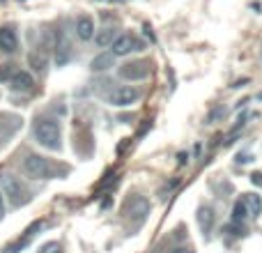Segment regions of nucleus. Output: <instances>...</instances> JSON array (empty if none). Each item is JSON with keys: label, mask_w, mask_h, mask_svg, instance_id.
<instances>
[{"label": "nucleus", "mask_w": 262, "mask_h": 253, "mask_svg": "<svg viewBox=\"0 0 262 253\" xmlns=\"http://www.w3.org/2000/svg\"><path fill=\"white\" fill-rule=\"evenodd\" d=\"M32 136L35 140L46 150H60L62 145V131H60V122L53 118H37L32 122Z\"/></svg>", "instance_id": "nucleus-1"}, {"label": "nucleus", "mask_w": 262, "mask_h": 253, "mask_svg": "<svg viewBox=\"0 0 262 253\" xmlns=\"http://www.w3.org/2000/svg\"><path fill=\"white\" fill-rule=\"evenodd\" d=\"M0 191H3V196H7L14 207H21V205H26L30 200V191L26 189L21 177L12 175V173H5L0 177Z\"/></svg>", "instance_id": "nucleus-2"}, {"label": "nucleus", "mask_w": 262, "mask_h": 253, "mask_svg": "<svg viewBox=\"0 0 262 253\" xmlns=\"http://www.w3.org/2000/svg\"><path fill=\"white\" fill-rule=\"evenodd\" d=\"M23 173L30 180H49V177H53L55 166L46 157H41V154H28L23 159Z\"/></svg>", "instance_id": "nucleus-3"}, {"label": "nucleus", "mask_w": 262, "mask_h": 253, "mask_svg": "<svg viewBox=\"0 0 262 253\" xmlns=\"http://www.w3.org/2000/svg\"><path fill=\"white\" fill-rule=\"evenodd\" d=\"M140 97H143V92H140L138 88L120 86V88H115L108 97H106V101H108L111 106H115V109H127V106H134Z\"/></svg>", "instance_id": "nucleus-4"}, {"label": "nucleus", "mask_w": 262, "mask_h": 253, "mask_svg": "<svg viewBox=\"0 0 262 253\" xmlns=\"http://www.w3.org/2000/svg\"><path fill=\"white\" fill-rule=\"evenodd\" d=\"M149 209H152V205H149V200L143 198V196H134V198H129L127 205H124V214H127V219H131L134 226H140V223L147 219Z\"/></svg>", "instance_id": "nucleus-5"}, {"label": "nucleus", "mask_w": 262, "mask_h": 253, "mask_svg": "<svg viewBox=\"0 0 262 253\" xmlns=\"http://www.w3.org/2000/svg\"><path fill=\"white\" fill-rule=\"evenodd\" d=\"M149 72H152V65L147 60H131V62H124L118 69V74L127 81H143V78L149 76Z\"/></svg>", "instance_id": "nucleus-6"}, {"label": "nucleus", "mask_w": 262, "mask_h": 253, "mask_svg": "<svg viewBox=\"0 0 262 253\" xmlns=\"http://www.w3.org/2000/svg\"><path fill=\"white\" fill-rule=\"evenodd\" d=\"M111 49H113L111 53H113L115 58H120V55H127V53H131V51H140L143 44H140L134 35H118Z\"/></svg>", "instance_id": "nucleus-7"}, {"label": "nucleus", "mask_w": 262, "mask_h": 253, "mask_svg": "<svg viewBox=\"0 0 262 253\" xmlns=\"http://www.w3.org/2000/svg\"><path fill=\"white\" fill-rule=\"evenodd\" d=\"M9 88H12L14 92H30L32 88H35V78H32L30 72L21 69V72H16L12 76V81H9Z\"/></svg>", "instance_id": "nucleus-8"}, {"label": "nucleus", "mask_w": 262, "mask_h": 253, "mask_svg": "<svg viewBox=\"0 0 262 253\" xmlns=\"http://www.w3.org/2000/svg\"><path fill=\"white\" fill-rule=\"evenodd\" d=\"M18 49V37L16 30L12 26H3L0 28V51L3 53H14Z\"/></svg>", "instance_id": "nucleus-9"}, {"label": "nucleus", "mask_w": 262, "mask_h": 253, "mask_svg": "<svg viewBox=\"0 0 262 253\" xmlns=\"http://www.w3.org/2000/svg\"><path fill=\"white\" fill-rule=\"evenodd\" d=\"M55 62H58V67H62V65H67L69 60H72V44H69V39L60 32L58 39H55Z\"/></svg>", "instance_id": "nucleus-10"}, {"label": "nucleus", "mask_w": 262, "mask_h": 253, "mask_svg": "<svg viewBox=\"0 0 262 253\" xmlns=\"http://www.w3.org/2000/svg\"><path fill=\"white\" fill-rule=\"evenodd\" d=\"M76 37L81 41H90L95 37V21H92V16L83 14V16L76 18Z\"/></svg>", "instance_id": "nucleus-11"}, {"label": "nucleus", "mask_w": 262, "mask_h": 253, "mask_svg": "<svg viewBox=\"0 0 262 253\" xmlns=\"http://www.w3.org/2000/svg\"><path fill=\"white\" fill-rule=\"evenodd\" d=\"M198 226L203 230V235H209L214 228V209L209 205H200L198 209Z\"/></svg>", "instance_id": "nucleus-12"}, {"label": "nucleus", "mask_w": 262, "mask_h": 253, "mask_svg": "<svg viewBox=\"0 0 262 253\" xmlns=\"http://www.w3.org/2000/svg\"><path fill=\"white\" fill-rule=\"evenodd\" d=\"M113 65H115V55L113 53H101V55H97V58L90 60V69L92 72H97V74L108 72Z\"/></svg>", "instance_id": "nucleus-13"}, {"label": "nucleus", "mask_w": 262, "mask_h": 253, "mask_svg": "<svg viewBox=\"0 0 262 253\" xmlns=\"http://www.w3.org/2000/svg\"><path fill=\"white\" fill-rule=\"evenodd\" d=\"M115 30L113 28H104V30H99L95 35V44L99 46V49H108V46H113V41H115Z\"/></svg>", "instance_id": "nucleus-14"}, {"label": "nucleus", "mask_w": 262, "mask_h": 253, "mask_svg": "<svg viewBox=\"0 0 262 253\" xmlns=\"http://www.w3.org/2000/svg\"><path fill=\"white\" fill-rule=\"evenodd\" d=\"M244 203H246V207H249L251 217L258 219L260 214H262V198H260L258 194H244Z\"/></svg>", "instance_id": "nucleus-15"}, {"label": "nucleus", "mask_w": 262, "mask_h": 253, "mask_svg": "<svg viewBox=\"0 0 262 253\" xmlns=\"http://www.w3.org/2000/svg\"><path fill=\"white\" fill-rule=\"evenodd\" d=\"M249 207H246L244 198L235 200V205H232V223H244L246 219H249Z\"/></svg>", "instance_id": "nucleus-16"}, {"label": "nucleus", "mask_w": 262, "mask_h": 253, "mask_svg": "<svg viewBox=\"0 0 262 253\" xmlns=\"http://www.w3.org/2000/svg\"><path fill=\"white\" fill-rule=\"evenodd\" d=\"M30 65H32V69H35V72H39V74H44L46 72V65H49V58H46V53L44 51H39V53H30Z\"/></svg>", "instance_id": "nucleus-17"}, {"label": "nucleus", "mask_w": 262, "mask_h": 253, "mask_svg": "<svg viewBox=\"0 0 262 253\" xmlns=\"http://www.w3.org/2000/svg\"><path fill=\"white\" fill-rule=\"evenodd\" d=\"M16 74V69H14V65L12 62H7V65H0V83H7V81H12V76Z\"/></svg>", "instance_id": "nucleus-18"}, {"label": "nucleus", "mask_w": 262, "mask_h": 253, "mask_svg": "<svg viewBox=\"0 0 262 253\" xmlns=\"http://www.w3.org/2000/svg\"><path fill=\"white\" fill-rule=\"evenodd\" d=\"M221 118H226V109H223V106H216V109L209 111V115H207V124H214L216 120H221Z\"/></svg>", "instance_id": "nucleus-19"}, {"label": "nucleus", "mask_w": 262, "mask_h": 253, "mask_svg": "<svg viewBox=\"0 0 262 253\" xmlns=\"http://www.w3.org/2000/svg\"><path fill=\"white\" fill-rule=\"evenodd\" d=\"M37 253H62V246H60L58 242H46V244L39 246Z\"/></svg>", "instance_id": "nucleus-20"}, {"label": "nucleus", "mask_w": 262, "mask_h": 253, "mask_svg": "<svg viewBox=\"0 0 262 253\" xmlns=\"http://www.w3.org/2000/svg\"><path fill=\"white\" fill-rule=\"evenodd\" d=\"M177 163H180V166H186V163H189V152H180V154H177Z\"/></svg>", "instance_id": "nucleus-21"}, {"label": "nucleus", "mask_w": 262, "mask_h": 253, "mask_svg": "<svg viewBox=\"0 0 262 253\" xmlns=\"http://www.w3.org/2000/svg\"><path fill=\"white\" fill-rule=\"evenodd\" d=\"M127 145H131V138H122V143L118 145V154H122L127 150Z\"/></svg>", "instance_id": "nucleus-22"}, {"label": "nucleus", "mask_w": 262, "mask_h": 253, "mask_svg": "<svg viewBox=\"0 0 262 253\" xmlns=\"http://www.w3.org/2000/svg\"><path fill=\"white\" fill-rule=\"evenodd\" d=\"M251 182H253V184H258V186H262V173H253V175H251Z\"/></svg>", "instance_id": "nucleus-23"}, {"label": "nucleus", "mask_w": 262, "mask_h": 253, "mask_svg": "<svg viewBox=\"0 0 262 253\" xmlns=\"http://www.w3.org/2000/svg\"><path fill=\"white\" fill-rule=\"evenodd\" d=\"M170 253H193V251L186 249V246H175V249H172Z\"/></svg>", "instance_id": "nucleus-24"}, {"label": "nucleus", "mask_w": 262, "mask_h": 253, "mask_svg": "<svg viewBox=\"0 0 262 253\" xmlns=\"http://www.w3.org/2000/svg\"><path fill=\"white\" fill-rule=\"evenodd\" d=\"M5 217V196H3V191H0V219Z\"/></svg>", "instance_id": "nucleus-25"}, {"label": "nucleus", "mask_w": 262, "mask_h": 253, "mask_svg": "<svg viewBox=\"0 0 262 253\" xmlns=\"http://www.w3.org/2000/svg\"><path fill=\"white\" fill-rule=\"evenodd\" d=\"M0 3H5V0H0Z\"/></svg>", "instance_id": "nucleus-26"}]
</instances>
